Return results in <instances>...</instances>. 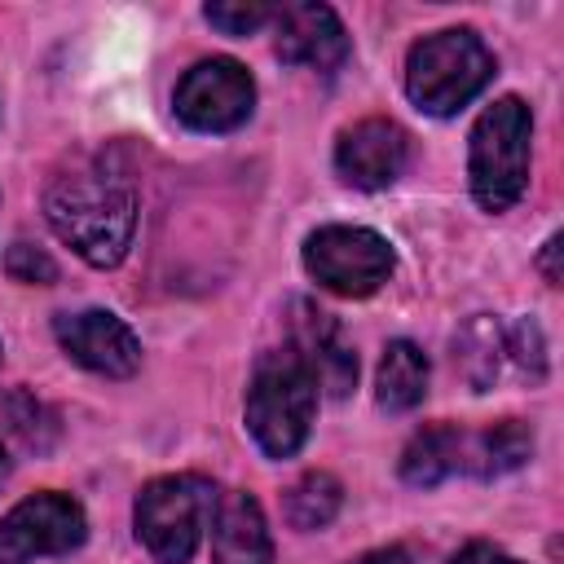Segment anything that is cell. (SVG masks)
<instances>
[{
    "label": "cell",
    "mask_w": 564,
    "mask_h": 564,
    "mask_svg": "<svg viewBox=\"0 0 564 564\" xmlns=\"http://www.w3.org/2000/svg\"><path fill=\"white\" fill-rule=\"evenodd\" d=\"M317 383L291 348H273L256 361L247 388V427L269 458H291L313 427Z\"/></svg>",
    "instance_id": "cell-2"
},
{
    "label": "cell",
    "mask_w": 564,
    "mask_h": 564,
    "mask_svg": "<svg viewBox=\"0 0 564 564\" xmlns=\"http://www.w3.org/2000/svg\"><path fill=\"white\" fill-rule=\"evenodd\" d=\"M352 564H419L405 546H379V551H366V555H357Z\"/></svg>",
    "instance_id": "cell-22"
},
{
    "label": "cell",
    "mask_w": 564,
    "mask_h": 564,
    "mask_svg": "<svg viewBox=\"0 0 564 564\" xmlns=\"http://www.w3.org/2000/svg\"><path fill=\"white\" fill-rule=\"evenodd\" d=\"M44 216L79 260L110 269L128 256L137 229V189L119 167L88 159L53 176L44 194Z\"/></svg>",
    "instance_id": "cell-1"
},
{
    "label": "cell",
    "mask_w": 564,
    "mask_h": 564,
    "mask_svg": "<svg viewBox=\"0 0 564 564\" xmlns=\"http://www.w3.org/2000/svg\"><path fill=\"white\" fill-rule=\"evenodd\" d=\"M273 31H278V57L291 66H313L330 75L348 57V35L326 4H282L273 9Z\"/></svg>",
    "instance_id": "cell-13"
},
{
    "label": "cell",
    "mask_w": 564,
    "mask_h": 564,
    "mask_svg": "<svg viewBox=\"0 0 564 564\" xmlns=\"http://www.w3.org/2000/svg\"><path fill=\"white\" fill-rule=\"evenodd\" d=\"M216 511L212 480L194 471L159 476L137 494V538L159 564H185Z\"/></svg>",
    "instance_id": "cell-5"
},
{
    "label": "cell",
    "mask_w": 564,
    "mask_h": 564,
    "mask_svg": "<svg viewBox=\"0 0 564 564\" xmlns=\"http://www.w3.org/2000/svg\"><path fill=\"white\" fill-rule=\"evenodd\" d=\"M494 79V53L467 26L423 35L405 57V93L427 115L463 110Z\"/></svg>",
    "instance_id": "cell-3"
},
{
    "label": "cell",
    "mask_w": 564,
    "mask_h": 564,
    "mask_svg": "<svg viewBox=\"0 0 564 564\" xmlns=\"http://www.w3.org/2000/svg\"><path fill=\"white\" fill-rule=\"evenodd\" d=\"M454 564H520V560L507 555V551H498V546H489V542H471V546H463L454 555Z\"/></svg>",
    "instance_id": "cell-21"
},
{
    "label": "cell",
    "mask_w": 564,
    "mask_h": 564,
    "mask_svg": "<svg viewBox=\"0 0 564 564\" xmlns=\"http://www.w3.org/2000/svg\"><path fill=\"white\" fill-rule=\"evenodd\" d=\"M542 273H546L551 286H560V234H551L546 247H542Z\"/></svg>",
    "instance_id": "cell-23"
},
{
    "label": "cell",
    "mask_w": 564,
    "mask_h": 564,
    "mask_svg": "<svg viewBox=\"0 0 564 564\" xmlns=\"http://www.w3.org/2000/svg\"><path fill=\"white\" fill-rule=\"evenodd\" d=\"M88 538L84 507L70 494L44 489L0 516V564H31L40 555H66Z\"/></svg>",
    "instance_id": "cell-8"
},
{
    "label": "cell",
    "mask_w": 564,
    "mask_h": 564,
    "mask_svg": "<svg viewBox=\"0 0 564 564\" xmlns=\"http://www.w3.org/2000/svg\"><path fill=\"white\" fill-rule=\"evenodd\" d=\"M291 313L295 317H291V344L286 348L304 361V370L313 375V383L326 397H348V388L357 383V357H352V344L344 339L339 322L308 300H295Z\"/></svg>",
    "instance_id": "cell-11"
},
{
    "label": "cell",
    "mask_w": 564,
    "mask_h": 564,
    "mask_svg": "<svg viewBox=\"0 0 564 564\" xmlns=\"http://www.w3.org/2000/svg\"><path fill=\"white\" fill-rule=\"evenodd\" d=\"M344 502V489L330 471H308L286 489V520L295 529H326Z\"/></svg>",
    "instance_id": "cell-18"
},
{
    "label": "cell",
    "mask_w": 564,
    "mask_h": 564,
    "mask_svg": "<svg viewBox=\"0 0 564 564\" xmlns=\"http://www.w3.org/2000/svg\"><path fill=\"white\" fill-rule=\"evenodd\" d=\"M427 357L419 344L410 339H392L383 348V361H379V405L401 414V410H414L423 397H427Z\"/></svg>",
    "instance_id": "cell-16"
},
{
    "label": "cell",
    "mask_w": 564,
    "mask_h": 564,
    "mask_svg": "<svg viewBox=\"0 0 564 564\" xmlns=\"http://www.w3.org/2000/svg\"><path fill=\"white\" fill-rule=\"evenodd\" d=\"M0 480H4V449H0Z\"/></svg>",
    "instance_id": "cell-24"
},
{
    "label": "cell",
    "mask_w": 564,
    "mask_h": 564,
    "mask_svg": "<svg viewBox=\"0 0 564 564\" xmlns=\"http://www.w3.org/2000/svg\"><path fill=\"white\" fill-rule=\"evenodd\" d=\"M203 18H207L212 26H220L225 35H251L256 26L273 22V9H269V4H247V0H238V4H207Z\"/></svg>",
    "instance_id": "cell-19"
},
{
    "label": "cell",
    "mask_w": 564,
    "mask_h": 564,
    "mask_svg": "<svg viewBox=\"0 0 564 564\" xmlns=\"http://www.w3.org/2000/svg\"><path fill=\"white\" fill-rule=\"evenodd\" d=\"M212 546H216V564H273L264 511H260V502L251 494L234 489V494L216 498Z\"/></svg>",
    "instance_id": "cell-14"
},
{
    "label": "cell",
    "mask_w": 564,
    "mask_h": 564,
    "mask_svg": "<svg viewBox=\"0 0 564 564\" xmlns=\"http://www.w3.org/2000/svg\"><path fill=\"white\" fill-rule=\"evenodd\" d=\"M410 159V137L397 119H361L339 132L335 141V167L357 189H383L401 176Z\"/></svg>",
    "instance_id": "cell-12"
},
{
    "label": "cell",
    "mask_w": 564,
    "mask_h": 564,
    "mask_svg": "<svg viewBox=\"0 0 564 564\" xmlns=\"http://www.w3.org/2000/svg\"><path fill=\"white\" fill-rule=\"evenodd\" d=\"M4 269H9L13 282H35V286H44V282L57 278V264L40 247H31V242H13L9 256H4Z\"/></svg>",
    "instance_id": "cell-20"
},
{
    "label": "cell",
    "mask_w": 564,
    "mask_h": 564,
    "mask_svg": "<svg viewBox=\"0 0 564 564\" xmlns=\"http://www.w3.org/2000/svg\"><path fill=\"white\" fill-rule=\"evenodd\" d=\"M533 454V436L520 419H502L489 432H467V471L476 476H502L516 471Z\"/></svg>",
    "instance_id": "cell-17"
},
{
    "label": "cell",
    "mask_w": 564,
    "mask_h": 564,
    "mask_svg": "<svg viewBox=\"0 0 564 564\" xmlns=\"http://www.w3.org/2000/svg\"><path fill=\"white\" fill-rule=\"evenodd\" d=\"M172 106L194 132H234L256 106V84L234 57H207L181 75Z\"/></svg>",
    "instance_id": "cell-9"
},
{
    "label": "cell",
    "mask_w": 564,
    "mask_h": 564,
    "mask_svg": "<svg viewBox=\"0 0 564 564\" xmlns=\"http://www.w3.org/2000/svg\"><path fill=\"white\" fill-rule=\"evenodd\" d=\"M304 269L335 295H370L392 273V247L366 225H322L304 242Z\"/></svg>",
    "instance_id": "cell-7"
},
{
    "label": "cell",
    "mask_w": 564,
    "mask_h": 564,
    "mask_svg": "<svg viewBox=\"0 0 564 564\" xmlns=\"http://www.w3.org/2000/svg\"><path fill=\"white\" fill-rule=\"evenodd\" d=\"M454 361L476 392H489L502 375L538 383L546 375V344H542L538 322H529V317L498 322V317L480 313L454 335Z\"/></svg>",
    "instance_id": "cell-6"
},
{
    "label": "cell",
    "mask_w": 564,
    "mask_h": 564,
    "mask_svg": "<svg viewBox=\"0 0 564 564\" xmlns=\"http://www.w3.org/2000/svg\"><path fill=\"white\" fill-rule=\"evenodd\" d=\"M467 471V432L454 423H432L423 432L410 436L405 454H401V476L405 485H441L445 476Z\"/></svg>",
    "instance_id": "cell-15"
},
{
    "label": "cell",
    "mask_w": 564,
    "mask_h": 564,
    "mask_svg": "<svg viewBox=\"0 0 564 564\" xmlns=\"http://www.w3.org/2000/svg\"><path fill=\"white\" fill-rule=\"evenodd\" d=\"M57 344L66 348L70 361H79L93 375L106 379H128L141 366V339L132 326L106 308H84V313H62L53 322Z\"/></svg>",
    "instance_id": "cell-10"
},
{
    "label": "cell",
    "mask_w": 564,
    "mask_h": 564,
    "mask_svg": "<svg viewBox=\"0 0 564 564\" xmlns=\"http://www.w3.org/2000/svg\"><path fill=\"white\" fill-rule=\"evenodd\" d=\"M529 137L533 115L520 97H498L471 128V194L485 212H507L529 185Z\"/></svg>",
    "instance_id": "cell-4"
}]
</instances>
